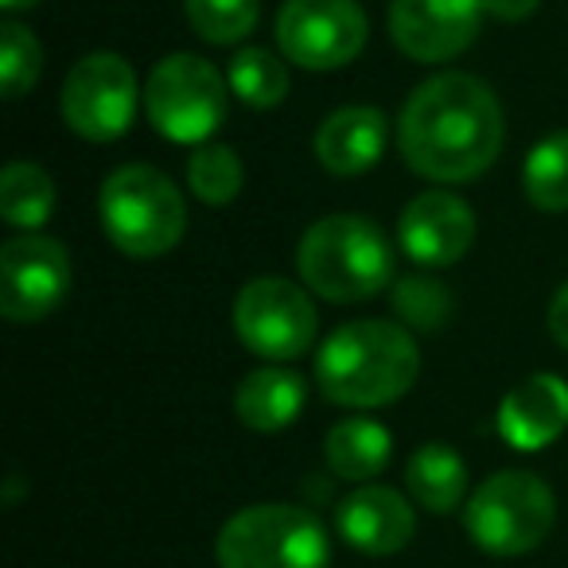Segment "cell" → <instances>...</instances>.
<instances>
[{"label": "cell", "mask_w": 568, "mask_h": 568, "mask_svg": "<svg viewBox=\"0 0 568 568\" xmlns=\"http://www.w3.org/2000/svg\"><path fill=\"white\" fill-rule=\"evenodd\" d=\"M71 293V253L59 237L17 234L0 245V316L40 324Z\"/></svg>", "instance_id": "11"}, {"label": "cell", "mask_w": 568, "mask_h": 568, "mask_svg": "<svg viewBox=\"0 0 568 568\" xmlns=\"http://www.w3.org/2000/svg\"><path fill=\"white\" fill-rule=\"evenodd\" d=\"M537 4H541V0H483L487 17H498V20H506V24H518V20L534 17Z\"/></svg>", "instance_id": "28"}, {"label": "cell", "mask_w": 568, "mask_h": 568, "mask_svg": "<svg viewBox=\"0 0 568 568\" xmlns=\"http://www.w3.org/2000/svg\"><path fill=\"white\" fill-rule=\"evenodd\" d=\"M413 503L433 514H452L467 498V464L452 444H420L405 464Z\"/></svg>", "instance_id": "19"}, {"label": "cell", "mask_w": 568, "mask_h": 568, "mask_svg": "<svg viewBox=\"0 0 568 568\" xmlns=\"http://www.w3.org/2000/svg\"><path fill=\"white\" fill-rule=\"evenodd\" d=\"M59 203L55 180L32 160H12L0 172V219L24 234H40Z\"/></svg>", "instance_id": "20"}, {"label": "cell", "mask_w": 568, "mask_h": 568, "mask_svg": "<svg viewBox=\"0 0 568 568\" xmlns=\"http://www.w3.org/2000/svg\"><path fill=\"white\" fill-rule=\"evenodd\" d=\"M557 521V498L534 471H495L467 495L464 529L490 557H521L549 537Z\"/></svg>", "instance_id": "6"}, {"label": "cell", "mask_w": 568, "mask_h": 568, "mask_svg": "<svg viewBox=\"0 0 568 568\" xmlns=\"http://www.w3.org/2000/svg\"><path fill=\"white\" fill-rule=\"evenodd\" d=\"M420 374V347L409 327L389 320H351L316 351V389L332 405L382 409L402 402Z\"/></svg>", "instance_id": "2"}, {"label": "cell", "mask_w": 568, "mask_h": 568, "mask_svg": "<svg viewBox=\"0 0 568 568\" xmlns=\"http://www.w3.org/2000/svg\"><path fill=\"white\" fill-rule=\"evenodd\" d=\"M397 245L425 268H448L475 245V211L456 191H420L397 214Z\"/></svg>", "instance_id": "13"}, {"label": "cell", "mask_w": 568, "mask_h": 568, "mask_svg": "<svg viewBox=\"0 0 568 568\" xmlns=\"http://www.w3.org/2000/svg\"><path fill=\"white\" fill-rule=\"evenodd\" d=\"M545 324H549L552 343L568 351V281L557 284V293H552V301H549V316H545Z\"/></svg>", "instance_id": "27"}, {"label": "cell", "mask_w": 568, "mask_h": 568, "mask_svg": "<svg viewBox=\"0 0 568 568\" xmlns=\"http://www.w3.org/2000/svg\"><path fill=\"white\" fill-rule=\"evenodd\" d=\"M452 308H456V301H452L448 284L440 276L409 273L394 281V312L413 332H436V327H444L452 320Z\"/></svg>", "instance_id": "25"}, {"label": "cell", "mask_w": 568, "mask_h": 568, "mask_svg": "<svg viewBox=\"0 0 568 568\" xmlns=\"http://www.w3.org/2000/svg\"><path fill=\"white\" fill-rule=\"evenodd\" d=\"M281 55L304 71H343L366 51L371 20L358 0H284L273 20Z\"/></svg>", "instance_id": "10"}, {"label": "cell", "mask_w": 568, "mask_h": 568, "mask_svg": "<svg viewBox=\"0 0 568 568\" xmlns=\"http://www.w3.org/2000/svg\"><path fill=\"white\" fill-rule=\"evenodd\" d=\"M40 74H43V43L20 20H4L0 24V79H4V98L9 102L24 98L40 82Z\"/></svg>", "instance_id": "26"}, {"label": "cell", "mask_w": 568, "mask_h": 568, "mask_svg": "<svg viewBox=\"0 0 568 568\" xmlns=\"http://www.w3.org/2000/svg\"><path fill=\"white\" fill-rule=\"evenodd\" d=\"M521 191L541 214L568 211V129L549 133L521 160Z\"/></svg>", "instance_id": "21"}, {"label": "cell", "mask_w": 568, "mask_h": 568, "mask_svg": "<svg viewBox=\"0 0 568 568\" xmlns=\"http://www.w3.org/2000/svg\"><path fill=\"white\" fill-rule=\"evenodd\" d=\"M498 436L514 452H545L568 433V382L560 374H529L498 402Z\"/></svg>", "instance_id": "15"}, {"label": "cell", "mask_w": 568, "mask_h": 568, "mask_svg": "<svg viewBox=\"0 0 568 568\" xmlns=\"http://www.w3.org/2000/svg\"><path fill=\"white\" fill-rule=\"evenodd\" d=\"M394 456V436L386 425L371 417H347L339 425L327 428L324 436V459L339 479L347 483H371L374 475H382Z\"/></svg>", "instance_id": "18"}, {"label": "cell", "mask_w": 568, "mask_h": 568, "mask_svg": "<svg viewBox=\"0 0 568 568\" xmlns=\"http://www.w3.org/2000/svg\"><path fill=\"white\" fill-rule=\"evenodd\" d=\"M98 219L110 245L125 257H164L187 234V203L172 175L152 164H121L102 180Z\"/></svg>", "instance_id": "4"}, {"label": "cell", "mask_w": 568, "mask_h": 568, "mask_svg": "<svg viewBox=\"0 0 568 568\" xmlns=\"http://www.w3.org/2000/svg\"><path fill=\"white\" fill-rule=\"evenodd\" d=\"M389 121L374 105L332 110L316 129V160L332 175H366L386 156Z\"/></svg>", "instance_id": "16"}, {"label": "cell", "mask_w": 568, "mask_h": 568, "mask_svg": "<svg viewBox=\"0 0 568 568\" xmlns=\"http://www.w3.org/2000/svg\"><path fill=\"white\" fill-rule=\"evenodd\" d=\"M245 164L230 144H199L187 156V187L199 203L230 206L242 195Z\"/></svg>", "instance_id": "23"}, {"label": "cell", "mask_w": 568, "mask_h": 568, "mask_svg": "<svg viewBox=\"0 0 568 568\" xmlns=\"http://www.w3.org/2000/svg\"><path fill=\"white\" fill-rule=\"evenodd\" d=\"M506 141L498 94L464 71L425 79L402 105L397 149L428 183H467L490 172Z\"/></svg>", "instance_id": "1"}, {"label": "cell", "mask_w": 568, "mask_h": 568, "mask_svg": "<svg viewBox=\"0 0 568 568\" xmlns=\"http://www.w3.org/2000/svg\"><path fill=\"white\" fill-rule=\"evenodd\" d=\"M191 32L214 48H234L257 28L261 0H183Z\"/></svg>", "instance_id": "24"}, {"label": "cell", "mask_w": 568, "mask_h": 568, "mask_svg": "<svg viewBox=\"0 0 568 568\" xmlns=\"http://www.w3.org/2000/svg\"><path fill=\"white\" fill-rule=\"evenodd\" d=\"M36 4H43V0H0V9L9 12V20L17 17V12H32Z\"/></svg>", "instance_id": "29"}, {"label": "cell", "mask_w": 568, "mask_h": 568, "mask_svg": "<svg viewBox=\"0 0 568 568\" xmlns=\"http://www.w3.org/2000/svg\"><path fill=\"white\" fill-rule=\"evenodd\" d=\"M226 74L191 51L164 55L144 82V118L172 144H211L226 121Z\"/></svg>", "instance_id": "7"}, {"label": "cell", "mask_w": 568, "mask_h": 568, "mask_svg": "<svg viewBox=\"0 0 568 568\" xmlns=\"http://www.w3.org/2000/svg\"><path fill=\"white\" fill-rule=\"evenodd\" d=\"M308 402V382L301 378L288 366L273 363V366H257L237 382L234 394V413L250 433L273 436L284 433L296 417L304 413Z\"/></svg>", "instance_id": "17"}, {"label": "cell", "mask_w": 568, "mask_h": 568, "mask_svg": "<svg viewBox=\"0 0 568 568\" xmlns=\"http://www.w3.org/2000/svg\"><path fill=\"white\" fill-rule=\"evenodd\" d=\"M483 0H389V36L413 63H448L483 32Z\"/></svg>", "instance_id": "12"}, {"label": "cell", "mask_w": 568, "mask_h": 568, "mask_svg": "<svg viewBox=\"0 0 568 568\" xmlns=\"http://www.w3.org/2000/svg\"><path fill=\"white\" fill-rule=\"evenodd\" d=\"M320 316L308 288L284 276H257L234 296V335L268 363H293L316 347Z\"/></svg>", "instance_id": "9"}, {"label": "cell", "mask_w": 568, "mask_h": 568, "mask_svg": "<svg viewBox=\"0 0 568 568\" xmlns=\"http://www.w3.org/2000/svg\"><path fill=\"white\" fill-rule=\"evenodd\" d=\"M144 90L136 87V71L118 51H90L67 71L59 90V113L67 129L82 141L113 144L133 129L136 105Z\"/></svg>", "instance_id": "8"}, {"label": "cell", "mask_w": 568, "mask_h": 568, "mask_svg": "<svg viewBox=\"0 0 568 568\" xmlns=\"http://www.w3.org/2000/svg\"><path fill=\"white\" fill-rule=\"evenodd\" d=\"M335 529L351 549L366 557H389L402 552L417 534V514L409 498L382 483H363L339 506H335Z\"/></svg>", "instance_id": "14"}, {"label": "cell", "mask_w": 568, "mask_h": 568, "mask_svg": "<svg viewBox=\"0 0 568 568\" xmlns=\"http://www.w3.org/2000/svg\"><path fill=\"white\" fill-rule=\"evenodd\" d=\"M304 288L327 304H363L397 281L394 242L363 214H324L296 245Z\"/></svg>", "instance_id": "3"}, {"label": "cell", "mask_w": 568, "mask_h": 568, "mask_svg": "<svg viewBox=\"0 0 568 568\" xmlns=\"http://www.w3.org/2000/svg\"><path fill=\"white\" fill-rule=\"evenodd\" d=\"M219 568H327L332 541L304 506L257 503L226 518L214 541Z\"/></svg>", "instance_id": "5"}, {"label": "cell", "mask_w": 568, "mask_h": 568, "mask_svg": "<svg viewBox=\"0 0 568 568\" xmlns=\"http://www.w3.org/2000/svg\"><path fill=\"white\" fill-rule=\"evenodd\" d=\"M230 94L250 110H276L288 98V67L284 55L268 48H242L234 51L226 67Z\"/></svg>", "instance_id": "22"}]
</instances>
